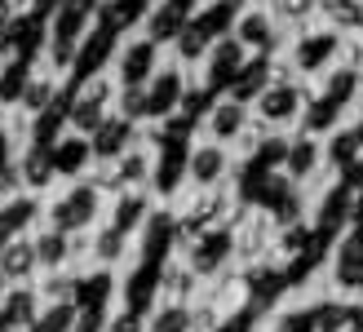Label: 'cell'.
I'll return each instance as SVG.
<instances>
[{
	"mask_svg": "<svg viewBox=\"0 0 363 332\" xmlns=\"http://www.w3.org/2000/svg\"><path fill=\"white\" fill-rule=\"evenodd\" d=\"M27 262H31V253H27V248H18V253H9V266H18V270H23Z\"/></svg>",
	"mask_w": 363,
	"mask_h": 332,
	"instance_id": "obj_1",
	"label": "cell"
},
{
	"mask_svg": "<svg viewBox=\"0 0 363 332\" xmlns=\"http://www.w3.org/2000/svg\"><path fill=\"white\" fill-rule=\"evenodd\" d=\"M0 332H5V319H0Z\"/></svg>",
	"mask_w": 363,
	"mask_h": 332,
	"instance_id": "obj_2",
	"label": "cell"
}]
</instances>
